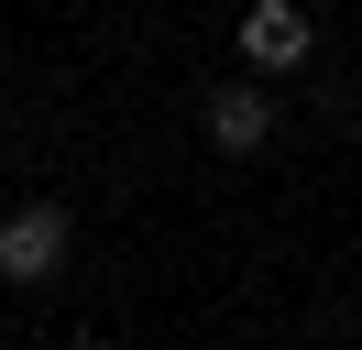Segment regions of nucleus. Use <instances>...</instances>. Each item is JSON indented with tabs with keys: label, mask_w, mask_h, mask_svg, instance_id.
<instances>
[{
	"label": "nucleus",
	"mask_w": 362,
	"mask_h": 350,
	"mask_svg": "<svg viewBox=\"0 0 362 350\" xmlns=\"http://www.w3.org/2000/svg\"><path fill=\"white\" fill-rule=\"evenodd\" d=\"M242 66H264V77L308 66V11H296V0H252L242 11Z\"/></svg>",
	"instance_id": "f03ea898"
},
{
	"label": "nucleus",
	"mask_w": 362,
	"mask_h": 350,
	"mask_svg": "<svg viewBox=\"0 0 362 350\" xmlns=\"http://www.w3.org/2000/svg\"><path fill=\"white\" fill-rule=\"evenodd\" d=\"M55 274H66V208L33 197L0 219V284H55Z\"/></svg>",
	"instance_id": "f257e3e1"
},
{
	"label": "nucleus",
	"mask_w": 362,
	"mask_h": 350,
	"mask_svg": "<svg viewBox=\"0 0 362 350\" xmlns=\"http://www.w3.org/2000/svg\"><path fill=\"white\" fill-rule=\"evenodd\" d=\"M209 143H220V153H264V143H274V99L220 88V99H209Z\"/></svg>",
	"instance_id": "7ed1b4c3"
}]
</instances>
